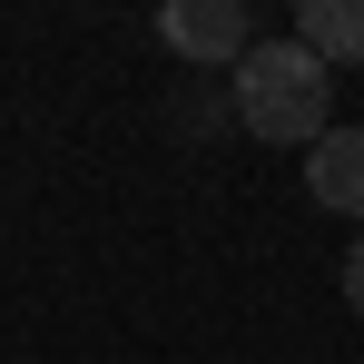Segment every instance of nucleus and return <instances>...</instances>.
I'll return each instance as SVG.
<instances>
[{
    "instance_id": "nucleus-1",
    "label": "nucleus",
    "mask_w": 364,
    "mask_h": 364,
    "mask_svg": "<svg viewBox=\"0 0 364 364\" xmlns=\"http://www.w3.org/2000/svg\"><path fill=\"white\" fill-rule=\"evenodd\" d=\"M227 109L266 148H315L325 138V109H335V79H325V60L305 40H256L237 60V79H227Z\"/></svg>"
},
{
    "instance_id": "nucleus-2",
    "label": "nucleus",
    "mask_w": 364,
    "mask_h": 364,
    "mask_svg": "<svg viewBox=\"0 0 364 364\" xmlns=\"http://www.w3.org/2000/svg\"><path fill=\"white\" fill-rule=\"evenodd\" d=\"M158 40H168L178 60H227V69L256 50V30H246L237 0H168V10H158Z\"/></svg>"
},
{
    "instance_id": "nucleus-3",
    "label": "nucleus",
    "mask_w": 364,
    "mask_h": 364,
    "mask_svg": "<svg viewBox=\"0 0 364 364\" xmlns=\"http://www.w3.org/2000/svg\"><path fill=\"white\" fill-rule=\"evenodd\" d=\"M305 187H315L335 217H364V128H325L315 158H305Z\"/></svg>"
},
{
    "instance_id": "nucleus-4",
    "label": "nucleus",
    "mask_w": 364,
    "mask_h": 364,
    "mask_svg": "<svg viewBox=\"0 0 364 364\" xmlns=\"http://www.w3.org/2000/svg\"><path fill=\"white\" fill-rule=\"evenodd\" d=\"M296 40H305L325 69H335V60H364V0H305Z\"/></svg>"
},
{
    "instance_id": "nucleus-5",
    "label": "nucleus",
    "mask_w": 364,
    "mask_h": 364,
    "mask_svg": "<svg viewBox=\"0 0 364 364\" xmlns=\"http://www.w3.org/2000/svg\"><path fill=\"white\" fill-rule=\"evenodd\" d=\"M345 315H364V237L345 246Z\"/></svg>"
}]
</instances>
